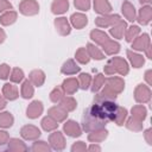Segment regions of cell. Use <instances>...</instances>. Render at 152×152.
<instances>
[{
	"label": "cell",
	"mask_w": 152,
	"mask_h": 152,
	"mask_svg": "<svg viewBox=\"0 0 152 152\" xmlns=\"http://www.w3.org/2000/svg\"><path fill=\"white\" fill-rule=\"evenodd\" d=\"M107 122H108L107 118L104 116V114L102 113V110L96 103H94L93 106H90L83 112L82 128L88 133L96 129L104 128Z\"/></svg>",
	"instance_id": "1"
},
{
	"label": "cell",
	"mask_w": 152,
	"mask_h": 152,
	"mask_svg": "<svg viewBox=\"0 0 152 152\" xmlns=\"http://www.w3.org/2000/svg\"><path fill=\"white\" fill-rule=\"evenodd\" d=\"M104 88L108 89L109 91L114 93V94H120L122 93V90L125 89V81L124 78L121 77H118V76H112L109 78H107L104 81Z\"/></svg>",
	"instance_id": "2"
},
{
	"label": "cell",
	"mask_w": 152,
	"mask_h": 152,
	"mask_svg": "<svg viewBox=\"0 0 152 152\" xmlns=\"http://www.w3.org/2000/svg\"><path fill=\"white\" fill-rule=\"evenodd\" d=\"M134 100L138 103H147L151 100V89L148 86L138 84L134 89Z\"/></svg>",
	"instance_id": "3"
},
{
	"label": "cell",
	"mask_w": 152,
	"mask_h": 152,
	"mask_svg": "<svg viewBox=\"0 0 152 152\" xmlns=\"http://www.w3.org/2000/svg\"><path fill=\"white\" fill-rule=\"evenodd\" d=\"M19 12L24 15H36L39 12V5L36 0H23L19 5Z\"/></svg>",
	"instance_id": "4"
},
{
	"label": "cell",
	"mask_w": 152,
	"mask_h": 152,
	"mask_svg": "<svg viewBox=\"0 0 152 152\" xmlns=\"http://www.w3.org/2000/svg\"><path fill=\"white\" fill-rule=\"evenodd\" d=\"M49 145L51 146L52 150L56 151H62L65 147V138L62 132L55 131L49 135Z\"/></svg>",
	"instance_id": "5"
},
{
	"label": "cell",
	"mask_w": 152,
	"mask_h": 152,
	"mask_svg": "<svg viewBox=\"0 0 152 152\" xmlns=\"http://www.w3.org/2000/svg\"><path fill=\"white\" fill-rule=\"evenodd\" d=\"M121 20L118 14H103L95 19V25L99 27H110Z\"/></svg>",
	"instance_id": "6"
},
{
	"label": "cell",
	"mask_w": 152,
	"mask_h": 152,
	"mask_svg": "<svg viewBox=\"0 0 152 152\" xmlns=\"http://www.w3.org/2000/svg\"><path fill=\"white\" fill-rule=\"evenodd\" d=\"M108 63H110V64L114 66L115 71H116L119 75H121V76H126V75L128 74V71H129L128 63H127V61L124 59L122 57H112Z\"/></svg>",
	"instance_id": "7"
},
{
	"label": "cell",
	"mask_w": 152,
	"mask_h": 152,
	"mask_svg": "<svg viewBox=\"0 0 152 152\" xmlns=\"http://www.w3.org/2000/svg\"><path fill=\"white\" fill-rule=\"evenodd\" d=\"M40 129L33 125H25L20 129V135L25 140H36L40 137Z\"/></svg>",
	"instance_id": "8"
},
{
	"label": "cell",
	"mask_w": 152,
	"mask_h": 152,
	"mask_svg": "<svg viewBox=\"0 0 152 152\" xmlns=\"http://www.w3.org/2000/svg\"><path fill=\"white\" fill-rule=\"evenodd\" d=\"M63 131L66 135L71 138H77L82 134V127L74 120H66V122L63 126Z\"/></svg>",
	"instance_id": "9"
},
{
	"label": "cell",
	"mask_w": 152,
	"mask_h": 152,
	"mask_svg": "<svg viewBox=\"0 0 152 152\" xmlns=\"http://www.w3.org/2000/svg\"><path fill=\"white\" fill-rule=\"evenodd\" d=\"M43 109H44V107H43L42 101L34 100V101H32V102L27 106V108H26V115H27V118H30V119H37L38 116L42 115Z\"/></svg>",
	"instance_id": "10"
},
{
	"label": "cell",
	"mask_w": 152,
	"mask_h": 152,
	"mask_svg": "<svg viewBox=\"0 0 152 152\" xmlns=\"http://www.w3.org/2000/svg\"><path fill=\"white\" fill-rule=\"evenodd\" d=\"M140 25H148L152 20V7L150 5H144L138 13V17L135 18Z\"/></svg>",
	"instance_id": "11"
},
{
	"label": "cell",
	"mask_w": 152,
	"mask_h": 152,
	"mask_svg": "<svg viewBox=\"0 0 152 152\" xmlns=\"http://www.w3.org/2000/svg\"><path fill=\"white\" fill-rule=\"evenodd\" d=\"M53 24H55L56 31H57L61 36H68V34L71 32V25H70V23L68 21V19L64 18V17L56 18Z\"/></svg>",
	"instance_id": "12"
},
{
	"label": "cell",
	"mask_w": 152,
	"mask_h": 152,
	"mask_svg": "<svg viewBox=\"0 0 152 152\" xmlns=\"http://www.w3.org/2000/svg\"><path fill=\"white\" fill-rule=\"evenodd\" d=\"M150 45H151V40H150V36L147 33H142L141 36H138L132 42V49L137 50V51H144Z\"/></svg>",
	"instance_id": "13"
},
{
	"label": "cell",
	"mask_w": 152,
	"mask_h": 152,
	"mask_svg": "<svg viewBox=\"0 0 152 152\" xmlns=\"http://www.w3.org/2000/svg\"><path fill=\"white\" fill-rule=\"evenodd\" d=\"M48 115L51 116L53 120H56L57 122H62L66 119L68 116V112L64 110L61 106H53L51 108H49L48 110Z\"/></svg>",
	"instance_id": "14"
},
{
	"label": "cell",
	"mask_w": 152,
	"mask_h": 152,
	"mask_svg": "<svg viewBox=\"0 0 152 152\" xmlns=\"http://www.w3.org/2000/svg\"><path fill=\"white\" fill-rule=\"evenodd\" d=\"M87 24H88V18H87L86 14L80 13V12L71 14V17H70V25H72L75 28L81 30V28H83Z\"/></svg>",
	"instance_id": "15"
},
{
	"label": "cell",
	"mask_w": 152,
	"mask_h": 152,
	"mask_svg": "<svg viewBox=\"0 0 152 152\" xmlns=\"http://www.w3.org/2000/svg\"><path fill=\"white\" fill-rule=\"evenodd\" d=\"M121 11H122V14L125 15V18L128 20V21H134L135 18H137V12H135V7L127 0H125L121 5Z\"/></svg>",
	"instance_id": "16"
},
{
	"label": "cell",
	"mask_w": 152,
	"mask_h": 152,
	"mask_svg": "<svg viewBox=\"0 0 152 152\" xmlns=\"http://www.w3.org/2000/svg\"><path fill=\"white\" fill-rule=\"evenodd\" d=\"M126 28H127V24H126V21H124V20L121 19L119 23H116L115 25L110 26V28H109V33L113 36V38L121 39V38L124 37V34H125Z\"/></svg>",
	"instance_id": "17"
},
{
	"label": "cell",
	"mask_w": 152,
	"mask_h": 152,
	"mask_svg": "<svg viewBox=\"0 0 152 152\" xmlns=\"http://www.w3.org/2000/svg\"><path fill=\"white\" fill-rule=\"evenodd\" d=\"M2 95L5 96L6 100H10V101L18 99L19 93H18L17 86H14L13 83H5L2 87Z\"/></svg>",
	"instance_id": "18"
},
{
	"label": "cell",
	"mask_w": 152,
	"mask_h": 152,
	"mask_svg": "<svg viewBox=\"0 0 152 152\" xmlns=\"http://www.w3.org/2000/svg\"><path fill=\"white\" fill-rule=\"evenodd\" d=\"M94 11L100 15L109 14L112 12V5L108 0H94Z\"/></svg>",
	"instance_id": "19"
},
{
	"label": "cell",
	"mask_w": 152,
	"mask_h": 152,
	"mask_svg": "<svg viewBox=\"0 0 152 152\" xmlns=\"http://www.w3.org/2000/svg\"><path fill=\"white\" fill-rule=\"evenodd\" d=\"M80 70H81V66H78L74 59L65 61L61 68V72L64 75H75L77 72H80Z\"/></svg>",
	"instance_id": "20"
},
{
	"label": "cell",
	"mask_w": 152,
	"mask_h": 152,
	"mask_svg": "<svg viewBox=\"0 0 152 152\" xmlns=\"http://www.w3.org/2000/svg\"><path fill=\"white\" fill-rule=\"evenodd\" d=\"M28 80L30 82L36 86V87H42L45 82V74L43 70H39V69H36V70H32L28 75Z\"/></svg>",
	"instance_id": "21"
},
{
	"label": "cell",
	"mask_w": 152,
	"mask_h": 152,
	"mask_svg": "<svg viewBox=\"0 0 152 152\" xmlns=\"http://www.w3.org/2000/svg\"><path fill=\"white\" fill-rule=\"evenodd\" d=\"M62 88H63V90H64L65 94L72 95V94L76 93L77 89L80 88V87H78V81H77V78L70 77V78L64 80L63 83H62Z\"/></svg>",
	"instance_id": "22"
},
{
	"label": "cell",
	"mask_w": 152,
	"mask_h": 152,
	"mask_svg": "<svg viewBox=\"0 0 152 152\" xmlns=\"http://www.w3.org/2000/svg\"><path fill=\"white\" fill-rule=\"evenodd\" d=\"M126 53H127V57H128L131 64L133 65V68L139 69V68H141L145 64V58L140 53H137L133 50H127Z\"/></svg>",
	"instance_id": "23"
},
{
	"label": "cell",
	"mask_w": 152,
	"mask_h": 152,
	"mask_svg": "<svg viewBox=\"0 0 152 152\" xmlns=\"http://www.w3.org/2000/svg\"><path fill=\"white\" fill-rule=\"evenodd\" d=\"M69 10L68 0H53L51 4V12L53 14H63Z\"/></svg>",
	"instance_id": "24"
},
{
	"label": "cell",
	"mask_w": 152,
	"mask_h": 152,
	"mask_svg": "<svg viewBox=\"0 0 152 152\" xmlns=\"http://www.w3.org/2000/svg\"><path fill=\"white\" fill-rule=\"evenodd\" d=\"M108 137V131L106 128H101V129H96L93 132H89L88 134V140L90 142H101L103 141L106 138Z\"/></svg>",
	"instance_id": "25"
},
{
	"label": "cell",
	"mask_w": 152,
	"mask_h": 152,
	"mask_svg": "<svg viewBox=\"0 0 152 152\" xmlns=\"http://www.w3.org/2000/svg\"><path fill=\"white\" fill-rule=\"evenodd\" d=\"M7 148H8V151H13V152H20V151H27L28 150V147L25 145V142L17 139V138L8 139Z\"/></svg>",
	"instance_id": "26"
},
{
	"label": "cell",
	"mask_w": 152,
	"mask_h": 152,
	"mask_svg": "<svg viewBox=\"0 0 152 152\" xmlns=\"http://www.w3.org/2000/svg\"><path fill=\"white\" fill-rule=\"evenodd\" d=\"M17 17H18V13L15 11H12V10H8V11H5L1 17H0V24L4 25V26H8V25H12L15 20H17Z\"/></svg>",
	"instance_id": "27"
},
{
	"label": "cell",
	"mask_w": 152,
	"mask_h": 152,
	"mask_svg": "<svg viewBox=\"0 0 152 152\" xmlns=\"http://www.w3.org/2000/svg\"><path fill=\"white\" fill-rule=\"evenodd\" d=\"M101 46H102L103 51L107 55H115V53H118L120 51V44L118 42H115V40H112L110 38L107 42H104Z\"/></svg>",
	"instance_id": "28"
},
{
	"label": "cell",
	"mask_w": 152,
	"mask_h": 152,
	"mask_svg": "<svg viewBox=\"0 0 152 152\" xmlns=\"http://www.w3.org/2000/svg\"><path fill=\"white\" fill-rule=\"evenodd\" d=\"M90 38L97 45H102L104 42H107L109 39V37H108V34L106 32H103L101 30H97V28H95V30H93L90 32Z\"/></svg>",
	"instance_id": "29"
},
{
	"label": "cell",
	"mask_w": 152,
	"mask_h": 152,
	"mask_svg": "<svg viewBox=\"0 0 152 152\" xmlns=\"http://www.w3.org/2000/svg\"><path fill=\"white\" fill-rule=\"evenodd\" d=\"M87 51H88V55H89V57L90 58H93V59H96V61H101V59H103L104 58V55H103V52L95 45V44H93V43H88L87 44Z\"/></svg>",
	"instance_id": "30"
},
{
	"label": "cell",
	"mask_w": 152,
	"mask_h": 152,
	"mask_svg": "<svg viewBox=\"0 0 152 152\" xmlns=\"http://www.w3.org/2000/svg\"><path fill=\"white\" fill-rule=\"evenodd\" d=\"M59 106H61L64 110H66V112L69 113V112L75 110V108L77 107V102H76V100H75L72 96H64V97L59 101Z\"/></svg>",
	"instance_id": "31"
},
{
	"label": "cell",
	"mask_w": 152,
	"mask_h": 152,
	"mask_svg": "<svg viewBox=\"0 0 152 152\" xmlns=\"http://www.w3.org/2000/svg\"><path fill=\"white\" fill-rule=\"evenodd\" d=\"M125 125L126 127L129 129V131H133V132H140L142 131V121L134 118V116H131L128 119H126L125 121Z\"/></svg>",
	"instance_id": "32"
},
{
	"label": "cell",
	"mask_w": 152,
	"mask_h": 152,
	"mask_svg": "<svg viewBox=\"0 0 152 152\" xmlns=\"http://www.w3.org/2000/svg\"><path fill=\"white\" fill-rule=\"evenodd\" d=\"M20 94L24 99H31L34 94V88L33 84L30 82V80H25L21 83V89H20Z\"/></svg>",
	"instance_id": "33"
},
{
	"label": "cell",
	"mask_w": 152,
	"mask_h": 152,
	"mask_svg": "<svg viewBox=\"0 0 152 152\" xmlns=\"http://www.w3.org/2000/svg\"><path fill=\"white\" fill-rule=\"evenodd\" d=\"M131 114H132V116H134V118L144 121L146 119V116H147V109H146L145 106H142L140 103V104H137V106H133L132 107Z\"/></svg>",
	"instance_id": "34"
},
{
	"label": "cell",
	"mask_w": 152,
	"mask_h": 152,
	"mask_svg": "<svg viewBox=\"0 0 152 152\" xmlns=\"http://www.w3.org/2000/svg\"><path fill=\"white\" fill-rule=\"evenodd\" d=\"M14 122V118L10 112L0 113V128H10Z\"/></svg>",
	"instance_id": "35"
},
{
	"label": "cell",
	"mask_w": 152,
	"mask_h": 152,
	"mask_svg": "<svg viewBox=\"0 0 152 152\" xmlns=\"http://www.w3.org/2000/svg\"><path fill=\"white\" fill-rule=\"evenodd\" d=\"M139 34H140V27L137 26V25H132L128 28H126V31H125V39H126V42L132 43Z\"/></svg>",
	"instance_id": "36"
},
{
	"label": "cell",
	"mask_w": 152,
	"mask_h": 152,
	"mask_svg": "<svg viewBox=\"0 0 152 152\" xmlns=\"http://www.w3.org/2000/svg\"><path fill=\"white\" fill-rule=\"evenodd\" d=\"M126 119H127V109L124 108V107L118 106L116 112H115V116H114V120H113V121H114L118 126H122V125L125 124Z\"/></svg>",
	"instance_id": "37"
},
{
	"label": "cell",
	"mask_w": 152,
	"mask_h": 152,
	"mask_svg": "<svg viewBox=\"0 0 152 152\" xmlns=\"http://www.w3.org/2000/svg\"><path fill=\"white\" fill-rule=\"evenodd\" d=\"M40 125H42L43 129H44V131H46V132H51V131H55V129L58 127V122H57L56 120H53L51 116H49V115L42 119V122H40Z\"/></svg>",
	"instance_id": "38"
},
{
	"label": "cell",
	"mask_w": 152,
	"mask_h": 152,
	"mask_svg": "<svg viewBox=\"0 0 152 152\" xmlns=\"http://www.w3.org/2000/svg\"><path fill=\"white\" fill-rule=\"evenodd\" d=\"M104 81H106V77H104L102 74H96V76H95L94 80H93V83L90 84V86H91V87H90L91 91H93V93L100 91L101 88H102L103 84H104Z\"/></svg>",
	"instance_id": "39"
},
{
	"label": "cell",
	"mask_w": 152,
	"mask_h": 152,
	"mask_svg": "<svg viewBox=\"0 0 152 152\" xmlns=\"http://www.w3.org/2000/svg\"><path fill=\"white\" fill-rule=\"evenodd\" d=\"M75 58L78 63L81 64H88L90 61V57L88 55V51L86 48H80L77 49V51L75 52Z\"/></svg>",
	"instance_id": "40"
},
{
	"label": "cell",
	"mask_w": 152,
	"mask_h": 152,
	"mask_svg": "<svg viewBox=\"0 0 152 152\" xmlns=\"http://www.w3.org/2000/svg\"><path fill=\"white\" fill-rule=\"evenodd\" d=\"M77 81H78V87L83 90H87L91 84V76L87 72H82L80 74Z\"/></svg>",
	"instance_id": "41"
},
{
	"label": "cell",
	"mask_w": 152,
	"mask_h": 152,
	"mask_svg": "<svg viewBox=\"0 0 152 152\" xmlns=\"http://www.w3.org/2000/svg\"><path fill=\"white\" fill-rule=\"evenodd\" d=\"M64 90H63V88H62V86L61 87H56V88H53L52 90H51V93H50V100L53 102V103H59V101L64 97Z\"/></svg>",
	"instance_id": "42"
},
{
	"label": "cell",
	"mask_w": 152,
	"mask_h": 152,
	"mask_svg": "<svg viewBox=\"0 0 152 152\" xmlns=\"http://www.w3.org/2000/svg\"><path fill=\"white\" fill-rule=\"evenodd\" d=\"M31 150L34 151V152H50L51 151V146L48 142L43 141V140H37L31 146Z\"/></svg>",
	"instance_id": "43"
},
{
	"label": "cell",
	"mask_w": 152,
	"mask_h": 152,
	"mask_svg": "<svg viewBox=\"0 0 152 152\" xmlns=\"http://www.w3.org/2000/svg\"><path fill=\"white\" fill-rule=\"evenodd\" d=\"M24 71L19 68H14L10 74V80L12 83H20L24 80Z\"/></svg>",
	"instance_id": "44"
},
{
	"label": "cell",
	"mask_w": 152,
	"mask_h": 152,
	"mask_svg": "<svg viewBox=\"0 0 152 152\" xmlns=\"http://www.w3.org/2000/svg\"><path fill=\"white\" fill-rule=\"evenodd\" d=\"M74 5L80 11H88L90 8V0H74Z\"/></svg>",
	"instance_id": "45"
},
{
	"label": "cell",
	"mask_w": 152,
	"mask_h": 152,
	"mask_svg": "<svg viewBox=\"0 0 152 152\" xmlns=\"http://www.w3.org/2000/svg\"><path fill=\"white\" fill-rule=\"evenodd\" d=\"M10 71H11V68L8 64L6 63L0 64V80H7L10 77Z\"/></svg>",
	"instance_id": "46"
},
{
	"label": "cell",
	"mask_w": 152,
	"mask_h": 152,
	"mask_svg": "<svg viewBox=\"0 0 152 152\" xmlns=\"http://www.w3.org/2000/svg\"><path fill=\"white\" fill-rule=\"evenodd\" d=\"M87 150V146L83 141H76L72 146H71V151L72 152H82V151H86Z\"/></svg>",
	"instance_id": "47"
},
{
	"label": "cell",
	"mask_w": 152,
	"mask_h": 152,
	"mask_svg": "<svg viewBox=\"0 0 152 152\" xmlns=\"http://www.w3.org/2000/svg\"><path fill=\"white\" fill-rule=\"evenodd\" d=\"M12 4L8 0H0V12H5L8 10H12Z\"/></svg>",
	"instance_id": "48"
},
{
	"label": "cell",
	"mask_w": 152,
	"mask_h": 152,
	"mask_svg": "<svg viewBox=\"0 0 152 152\" xmlns=\"http://www.w3.org/2000/svg\"><path fill=\"white\" fill-rule=\"evenodd\" d=\"M8 139H10L8 133H7L6 131H1V129H0V146H1V145L7 144Z\"/></svg>",
	"instance_id": "49"
},
{
	"label": "cell",
	"mask_w": 152,
	"mask_h": 152,
	"mask_svg": "<svg viewBox=\"0 0 152 152\" xmlns=\"http://www.w3.org/2000/svg\"><path fill=\"white\" fill-rule=\"evenodd\" d=\"M144 137H145V140L148 145H152V128H147L144 133Z\"/></svg>",
	"instance_id": "50"
},
{
	"label": "cell",
	"mask_w": 152,
	"mask_h": 152,
	"mask_svg": "<svg viewBox=\"0 0 152 152\" xmlns=\"http://www.w3.org/2000/svg\"><path fill=\"white\" fill-rule=\"evenodd\" d=\"M116 71H115V69H114V66L110 64V63H108L106 66H104V74L106 75H108V76H112V75H114Z\"/></svg>",
	"instance_id": "51"
},
{
	"label": "cell",
	"mask_w": 152,
	"mask_h": 152,
	"mask_svg": "<svg viewBox=\"0 0 152 152\" xmlns=\"http://www.w3.org/2000/svg\"><path fill=\"white\" fill-rule=\"evenodd\" d=\"M145 81L147 82L148 86H152V70L151 69H148L145 72Z\"/></svg>",
	"instance_id": "52"
},
{
	"label": "cell",
	"mask_w": 152,
	"mask_h": 152,
	"mask_svg": "<svg viewBox=\"0 0 152 152\" xmlns=\"http://www.w3.org/2000/svg\"><path fill=\"white\" fill-rule=\"evenodd\" d=\"M6 99H5V96L2 95V94H0V110L1 109H4L5 107H6Z\"/></svg>",
	"instance_id": "53"
},
{
	"label": "cell",
	"mask_w": 152,
	"mask_h": 152,
	"mask_svg": "<svg viewBox=\"0 0 152 152\" xmlns=\"http://www.w3.org/2000/svg\"><path fill=\"white\" fill-rule=\"evenodd\" d=\"M89 151H101V147L99 145H96V142H93L89 147H87Z\"/></svg>",
	"instance_id": "54"
},
{
	"label": "cell",
	"mask_w": 152,
	"mask_h": 152,
	"mask_svg": "<svg viewBox=\"0 0 152 152\" xmlns=\"http://www.w3.org/2000/svg\"><path fill=\"white\" fill-rule=\"evenodd\" d=\"M5 39H6V33H5V31L2 28H0V44L4 43Z\"/></svg>",
	"instance_id": "55"
},
{
	"label": "cell",
	"mask_w": 152,
	"mask_h": 152,
	"mask_svg": "<svg viewBox=\"0 0 152 152\" xmlns=\"http://www.w3.org/2000/svg\"><path fill=\"white\" fill-rule=\"evenodd\" d=\"M144 51L146 52V57H147V58H152V55H151V45H150L148 48H146Z\"/></svg>",
	"instance_id": "56"
},
{
	"label": "cell",
	"mask_w": 152,
	"mask_h": 152,
	"mask_svg": "<svg viewBox=\"0 0 152 152\" xmlns=\"http://www.w3.org/2000/svg\"><path fill=\"white\" fill-rule=\"evenodd\" d=\"M141 5H150L152 2V0H139Z\"/></svg>",
	"instance_id": "57"
}]
</instances>
